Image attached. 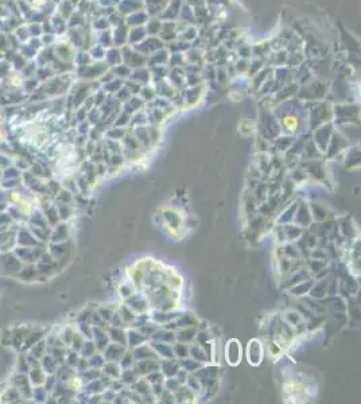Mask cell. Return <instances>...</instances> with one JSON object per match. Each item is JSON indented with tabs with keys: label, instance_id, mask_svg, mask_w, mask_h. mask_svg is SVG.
Listing matches in <instances>:
<instances>
[{
	"label": "cell",
	"instance_id": "obj_1",
	"mask_svg": "<svg viewBox=\"0 0 361 404\" xmlns=\"http://www.w3.org/2000/svg\"><path fill=\"white\" fill-rule=\"evenodd\" d=\"M241 358V348L239 345V342L236 340H232L231 342H228V347H226V361L232 364V365H237L239 361Z\"/></svg>",
	"mask_w": 361,
	"mask_h": 404
}]
</instances>
